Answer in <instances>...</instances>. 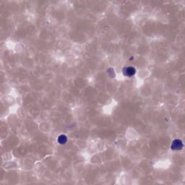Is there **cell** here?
I'll return each instance as SVG.
<instances>
[{
	"label": "cell",
	"instance_id": "3957f363",
	"mask_svg": "<svg viewBox=\"0 0 185 185\" xmlns=\"http://www.w3.org/2000/svg\"><path fill=\"white\" fill-rule=\"evenodd\" d=\"M67 138L64 135H59V138H58L57 139V142H59V144H61V145H64V144H65L66 142H67Z\"/></svg>",
	"mask_w": 185,
	"mask_h": 185
},
{
	"label": "cell",
	"instance_id": "6da1fadb",
	"mask_svg": "<svg viewBox=\"0 0 185 185\" xmlns=\"http://www.w3.org/2000/svg\"><path fill=\"white\" fill-rule=\"evenodd\" d=\"M136 73V70L133 67H127L123 70V74L127 77H132Z\"/></svg>",
	"mask_w": 185,
	"mask_h": 185
},
{
	"label": "cell",
	"instance_id": "7a4b0ae2",
	"mask_svg": "<svg viewBox=\"0 0 185 185\" xmlns=\"http://www.w3.org/2000/svg\"><path fill=\"white\" fill-rule=\"evenodd\" d=\"M183 148V143L180 140H175L171 145V149L173 150H180Z\"/></svg>",
	"mask_w": 185,
	"mask_h": 185
}]
</instances>
